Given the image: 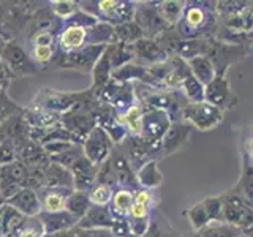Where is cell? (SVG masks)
<instances>
[{"label":"cell","mask_w":253,"mask_h":237,"mask_svg":"<svg viewBox=\"0 0 253 237\" xmlns=\"http://www.w3.org/2000/svg\"><path fill=\"white\" fill-rule=\"evenodd\" d=\"M27 179V166L21 160H14L8 164L0 166V190L5 198V201L10 199L26 187Z\"/></svg>","instance_id":"7c38bea8"},{"label":"cell","mask_w":253,"mask_h":237,"mask_svg":"<svg viewBox=\"0 0 253 237\" xmlns=\"http://www.w3.org/2000/svg\"><path fill=\"white\" fill-rule=\"evenodd\" d=\"M5 198H3V195H2V190H0V207H2V205H5Z\"/></svg>","instance_id":"680465c9"},{"label":"cell","mask_w":253,"mask_h":237,"mask_svg":"<svg viewBox=\"0 0 253 237\" xmlns=\"http://www.w3.org/2000/svg\"><path fill=\"white\" fill-rule=\"evenodd\" d=\"M114 147H116L114 141L111 139L109 134L103 128H100V126H95L83 144L84 155L89 158L95 166H101L105 163L108 158L113 155Z\"/></svg>","instance_id":"9c48e42d"},{"label":"cell","mask_w":253,"mask_h":237,"mask_svg":"<svg viewBox=\"0 0 253 237\" xmlns=\"http://www.w3.org/2000/svg\"><path fill=\"white\" fill-rule=\"evenodd\" d=\"M109 231L114 237H126L128 234H131L128 220H126V218H114V225H113V228L109 229Z\"/></svg>","instance_id":"681fc988"},{"label":"cell","mask_w":253,"mask_h":237,"mask_svg":"<svg viewBox=\"0 0 253 237\" xmlns=\"http://www.w3.org/2000/svg\"><path fill=\"white\" fill-rule=\"evenodd\" d=\"M116 188L109 187V185H101V184H95L92 190L89 192V201L90 205H109L113 201Z\"/></svg>","instance_id":"7bdbcfd3"},{"label":"cell","mask_w":253,"mask_h":237,"mask_svg":"<svg viewBox=\"0 0 253 237\" xmlns=\"http://www.w3.org/2000/svg\"><path fill=\"white\" fill-rule=\"evenodd\" d=\"M208 212L211 223H223V196H211L201 201Z\"/></svg>","instance_id":"ee69618b"},{"label":"cell","mask_w":253,"mask_h":237,"mask_svg":"<svg viewBox=\"0 0 253 237\" xmlns=\"http://www.w3.org/2000/svg\"><path fill=\"white\" fill-rule=\"evenodd\" d=\"M144 237H171V236L168 233H165L162 229V226L158 225L157 221H152V223H150L149 231L146 233Z\"/></svg>","instance_id":"f907efd6"},{"label":"cell","mask_w":253,"mask_h":237,"mask_svg":"<svg viewBox=\"0 0 253 237\" xmlns=\"http://www.w3.org/2000/svg\"><path fill=\"white\" fill-rule=\"evenodd\" d=\"M108 46H92L87 44L84 47L73 52H55L54 55V63L59 68H68V70H78L83 73H92L95 63L98 62L101 54L106 51Z\"/></svg>","instance_id":"5b68a950"},{"label":"cell","mask_w":253,"mask_h":237,"mask_svg":"<svg viewBox=\"0 0 253 237\" xmlns=\"http://www.w3.org/2000/svg\"><path fill=\"white\" fill-rule=\"evenodd\" d=\"M0 59L14 78L38 73V65L32 59V55H29L21 44L16 43V40H10L5 44L3 51L0 52Z\"/></svg>","instance_id":"52a82bcc"},{"label":"cell","mask_w":253,"mask_h":237,"mask_svg":"<svg viewBox=\"0 0 253 237\" xmlns=\"http://www.w3.org/2000/svg\"><path fill=\"white\" fill-rule=\"evenodd\" d=\"M81 10L93 16L100 22L111 24L113 27L134 21L138 2L130 0H97V2H78Z\"/></svg>","instance_id":"7a4b0ae2"},{"label":"cell","mask_w":253,"mask_h":237,"mask_svg":"<svg viewBox=\"0 0 253 237\" xmlns=\"http://www.w3.org/2000/svg\"><path fill=\"white\" fill-rule=\"evenodd\" d=\"M134 199V192L126 188H116L113 201L109 204V209L113 212L114 218H126L128 217V210Z\"/></svg>","instance_id":"d6a6232c"},{"label":"cell","mask_w":253,"mask_h":237,"mask_svg":"<svg viewBox=\"0 0 253 237\" xmlns=\"http://www.w3.org/2000/svg\"><path fill=\"white\" fill-rule=\"evenodd\" d=\"M73 190L65 188H42L38 190V199L42 204V212L55 213L63 212L67 207V199Z\"/></svg>","instance_id":"44dd1931"},{"label":"cell","mask_w":253,"mask_h":237,"mask_svg":"<svg viewBox=\"0 0 253 237\" xmlns=\"http://www.w3.org/2000/svg\"><path fill=\"white\" fill-rule=\"evenodd\" d=\"M126 237H141V236H136V234H128Z\"/></svg>","instance_id":"91938a15"},{"label":"cell","mask_w":253,"mask_h":237,"mask_svg":"<svg viewBox=\"0 0 253 237\" xmlns=\"http://www.w3.org/2000/svg\"><path fill=\"white\" fill-rule=\"evenodd\" d=\"M245 155H247V163L253 166V134L245 142Z\"/></svg>","instance_id":"816d5d0a"},{"label":"cell","mask_w":253,"mask_h":237,"mask_svg":"<svg viewBox=\"0 0 253 237\" xmlns=\"http://www.w3.org/2000/svg\"><path fill=\"white\" fill-rule=\"evenodd\" d=\"M18 160H21L26 166H47L51 163V158L46 154V150L30 139L27 141V144L19 150Z\"/></svg>","instance_id":"f1b7e54d"},{"label":"cell","mask_w":253,"mask_h":237,"mask_svg":"<svg viewBox=\"0 0 253 237\" xmlns=\"http://www.w3.org/2000/svg\"><path fill=\"white\" fill-rule=\"evenodd\" d=\"M44 228L38 217H27L13 237H44Z\"/></svg>","instance_id":"b9f144b4"},{"label":"cell","mask_w":253,"mask_h":237,"mask_svg":"<svg viewBox=\"0 0 253 237\" xmlns=\"http://www.w3.org/2000/svg\"><path fill=\"white\" fill-rule=\"evenodd\" d=\"M98 101L105 105L113 106L117 113H124L130 106L136 103V95H134V87L130 82H117L114 79L100 89L98 92H93Z\"/></svg>","instance_id":"8992f818"},{"label":"cell","mask_w":253,"mask_h":237,"mask_svg":"<svg viewBox=\"0 0 253 237\" xmlns=\"http://www.w3.org/2000/svg\"><path fill=\"white\" fill-rule=\"evenodd\" d=\"M8 41H10V40H8L3 34H0V52L3 51V47H5V44H6Z\"/></svg>","instance_id":"11a10c76"},{"label":"cell","mask_w":253,"mask_h":237,"mask_svg":"<svg viewBox=\"0 0 253 237\" xmlns=\"http://www.w3.org/2000/svg\"><path fill=\"white\" fill-rule=\"evenodd\" d=\"M182 120L188 125L195 126L200 131H211L223 120V111L220 108L211 105L208 101L190 103L187 101L182 108Z\"/></svg>","instance_id":"3957f363"},{"label":"cell","mask_w":253,"mask_h":237,"mask_svg":"<svg viewBox=\"0 0 253 237\" xmlns=\"http://www.w3.org/2000/svg\"><path fill=\"white\" fill-rule=\"evenodd\" d=\"M142 114H144V111H142V108L138 101L126 111H124V113H117L119 122H121L122 126L126 130L128 136H141Z\"/></svg>","instance_id":"83f0119b"},{"label":"cell","mask_w":253,"mask_h":237,"mask_svg":"<svg viewBox=\"0 0 253 237\" xmlns=\"http://www.w3.org/2000/svg\"><path fill=\"white\" fill-rule=\"evenodd\" d=\"M217 18L215 2H185L182 18L174 29L184 40H203L215 32Z\"/></svg>","instance_id":"6da1fadb"},{"label":"cell","mask_w":253,"mask_h":237,"mask_svg":"<svg viewBox=\"0 0 253 237\" xmlns=\"http://www.w3.org/2000/svg\"><path fill=\"white\" fill-rule=\"evenodd\" d=\"M225 27L234 35L253 34V2H250L241 11L225 18Z\"/></svg>","instance_id":"d4e9b609"},{"label":"cell","mask_w":253,"mask_h":237,"mask_svg":"<svg viewBox=\"0 0 253 237\" xmlns=\"http://www.w3.org/2000/svg\"><path fill=\"white\" fill-rule=\"evenodd\" d=\"M136 177L141 188L155 190L163 184V174L158 169V161L150 160L136 171Z\"/></svg>","instance_id":"4dcf8cb0"},{"label":"cell","mask_w":253,"mask_h":237,"mask_svg":"<svg viewBox=\"0 0 253 237\" xmlns=\"http://www.w3.org/2000/svg\"><path fill=\"white\" fill-rule=\"evenodd\" d=\"M188 67H190V70H192L193 76L204 87L209 82H212L213 78L217 76V67L209 55H200V57H195L192 60H188Z\"/></svg>","instance_id":"4316f807"},{"label":"cell","mask_w":253,"mask_h":237,"mask_svg":"<svg viewBox=\"0 0 253 237\" xmlns=\"http://www.w3.org/2000/svg\"><path fill=\"white\" fill-rule=\"evenodd\" d=\"M169 62L177 75L179 92L184 95L185 100L190 103L204 101V85L193 76L188 62L180 59L179 55H169Z\"/></svg>","instance_id":"ba28073f"},{"label":"cell","mask_w":253,"mask_h":237,"mask_svg":"<svg viewBox=\"0 0 253 237\" xmlns=\"http://www.w3.org/2000/svg\"><path fill=\"white\" fill-rule=\"evenodd\" d=\"M57 38L51 32H38L30 37V43L32 46H51L57 49Z\"/></svg>","instance_id":"bcb514c9"},{"label":"cell","mask_w":253,"mask_h":237,"mask_svg":"<svg viewBox=\"0 0 253 237\" xmlns=\"http://www.w3.org/2000/svg\"><path fill=\"white\" fill-rule=\"evenodd\" d=\"M90 207V201H89V193L87 192H78V190H73L71 195L67 199V207L65 210L70 212L78 221L81 220L87 210Z\"/></svg>","instance_id":"d590c367"},{"label":"cell","mask_w":253,"mask_h":237,"mask_svg":"<svg viewBox=\"0 0 253 237\" xmlns=\"http://www.w3.org/2000/svg\"><path fill=\"white\" fill-rule=\"evenodd\" d=\"M229 98H231L229 79L226 78L225 71H217V76L213 78V81L204 87V101L223 111L229 106Z\"/></svg>","instance_id":"9a60e30c"},{"label":"cell","mask_w":253,"mask_h":237,"mask_svg":"<svg viewBox=\"0 0 253 237\" xmlns=\"http://www.w3.org/2000/svg\"><path fill=\"white\" fill-rule=\"evenodd\" d=\"M113 79L117 82H141L149 85V70L147 67H142L139 63H126V65L117 68L113 71Z\"/></svg>","instance_id":"484cf974"},{"label":"cell","mask_w":253,"mask_h":237,"mask_svg":"<svg viewBox=\"0 0 253 237\" xmlns=\"http://www.w3.org/2000/svg\"><path fill=\"white\" fill-rule=\"evenodd\" d=\"M114 225V215L109 205H90L85 215L78 221L76 228L93 231V229H111Z\"/></svg>","instance_id":"d6986e66"},{"label":"cell","mask_w":253,"mask_h":237,"mask_svg":"<svg viewBox=\"0 0 253 237\" xmlns=\"http://www.w3.org/2000/svg\"><path fill=\"white\" fill-rule=\"evenodd\" d=\"M55 47L51 46H32V59L37 63V65H46L54 60L55 55Z\"/></svg>","instance_id":"f6af8a7d"},{"label":"cell","mask_w":253,"mask_h":237,"mask_svg":"<svg viewBox=\"0 0 253 237\" xmlns=\"http://www.w3.org/2000/svg\"><path fill=\"white\" fill-rule=\"evenodd\" d=\"M150 212H152V209L147 207V205H142L139 202H134L131 204V207L128 210V220H146V218H152V215H150Z\"/></svg>","instance_id":"7dc6e473"},{"label":"cell","mask_w":253,"mask_h":237,"mask_svg":"<svg viewBox=\"0 0 253 237\" xmlns=\"http://www.w3.org/2000/svg\"><path fill=\"white\" fill-rule=\"evenodd\" d=\"M60 125L73 134V136H76L81 144H84L89 133L97 126V123H95L89 113H79V111H70V113L63 114Z\"/></svg>","instance_id":"e0dca14e"},{"label":"cell","mask_w":253,"mask_h":237,"mask_svg":"<svg viewBox=\"0 0 253 237\" xmlns=\"http://www.w3.org/2000/svg\"><path fill=\"white\" fill-rule=\"evenodd\" d=\"M185 2L182 0H163V2H157V10L163 18V21L168 24L169 27H176L177 22L182 18L184 13Z\"/></svg>","instance_id":"836d02e7"},{"label":"cell","mask_w":253,"mask_h":237,"mask_svg":"<svg viewBox=\"0 0 253 237\" xmlns=\"http://www.w3.org/2000/svg\"><path fill=\"white\" fill-rule=\"evenodd\" d=\"M109 160H111V166H113V171H114L117 188H126V190H131V192L139 190V182L136 177V172H134L133 166L128 158H126L125 152L114 147V152L109 157Z\"/></svg>","instance_id":"4fadbf2b"},{"label":"cell","mask_w":253,"mask_h":237,"mask_svg":"<svg viewBox=\"0 0 253 237\" xmlns=\"http://www.w3.org/2000/svg\"><path fill=\"white\" fill-rule=\"evenodd\" d=\"M131 49L134 54V60H138L139 65L147 67V68L158 65V63H165L169 59V54L166 52L155 40H150V38L139 40L138 43L131 44Z\"/></svg>","instance_id":"5bb4252c"},{"label":"cell","mask_w":253,"mask_h":237,"mask_svg":"<svg viewBox=\"0 0 253 237\" xmlns=\"http://www.w3.org/2000/svg\"><path fill=\"white\" fill-rule=\"evenodd\" d=\"M5 204L21 212L24 217H38L42 212V204L38 199V193L32 188H21L14 196H11Z\"/></svg>","instance_id":"ffe728a7"},{"label":"cell","mask_w":253,"mask_h":237,"mask_svg":"<svg viewBox=\"0 0 253 237\" xmlns=\"http://www.w3.org/2000/svg\"><path fill=\"white\" fill-rule=\"evenodd\" d=\"M239 237H247V236H245V234H244V233H242V234H241V236H239Z\"/></svg>","instance_id":"94428289"},{"label":"cell","mask_w":253,"mask_h":237,"mask_svg":"<svg viewBox=\"0 0 253 237\" xmlns=\"http://www.w3.org/2000/svg\"><path fill=\"white\" fill-rule=\"evenodd\" d=\"M0 237H3V205L0 207Z\"/></svg>","instance_id":"db71d44e"},{"label":"cell","mask_w":253,"mask_h":237,"mask_svg":"<svg viewBox=\"0 0 253 237\" xmlns=\"http://www.w3.org/2000/svg\"><path fill=\"white\" fill-rule=\"evenodd\" d=\"M49 10L55 18H59L60 21L65 22L73 18L81 8H79L78 2H71V0H55V2L49 3Z\"/></svg>","instance_id":"60d3db41"},{"label":"cell","mask_w":253,"mask_h":237,"mask_svg":"<svg viewBox=\"0 0 253 237\" xmlns=\"http://www.w3.org/2000/svg\"><path fill=\"white\" fill-rule=\"evenodd\" d=\"M8 85L10 84L0 85V125L5 123L8 118H11L18 114H22V111H24V108L16 105V103L13 100H10V97L6 95Z\"/></svg>","instance_id":"f35d334b"},{"label":"cell","mask_w":253,"mask_h":237,"mask_svg":"<svg viewBox=\"0 0 253 237\" xmlns=\"http://www.w3.org/2000/svg\"><path fill=\"white\" fill-rule=\"evenodd\" d=\"M116 41V32L111 24L97 22L89 29V37H87V44L92 46H111Z\"/></svg>","instance_id":"1f68e13d"},{"label":"cell","mask_w":253,"mask_h":237,"mask_svg":"<svg viewBox=\"0 0 253 237\" xmlns=\"http://www.w3.org/2000/svg\"><path fill=\"white\" fill-rule=\"evenodd\" d=\"M38 218L43 223L46 234H57L62 231H67V229L76 228V225H78V220L67 210L55 212V213L40 212Z\"/></svg>","instance_id":"603a6c76"},{"label":"cell","mask_w":253,"mask_h":237,"mask_svg":"<svg viewBox=\"0 0 253 237\" xmlns=\"http://www.w3.org/2000/svg\"><path fill=\"white\" fill-rule=\"evenodd\" d=\"M22 117L26 123L29 125V128H37V130H46V128H52V126L60 125L62 116L51 113V111L46 109H40L35 106H29L24 108Z\"/></svg>","instance_id":"7402d4cb"},{"label":"cell","mask_w":253,"mask_h":237,"mask_svg":"<svg viewBox=\"0 0 253 237\" xmlns=\"http://www.w3.org/2000/svg\"><path fill=\"white\" fill-rule=\"evenodd\" d=\"M245 236H247V237H253V226H250V228H247V229H245V231H242Z\"/></svg>","instance_id":"9f6ffc18"},{"label":"cell","mask_w":253,"mask_h":237,"mask_svg":"<svg viewBox=\"0 0 253 237\" xmlns=\"http://www.w3.org/2000/svg\"><path fill=\"white\" fill-rule=\"evenodd\" d=\"M184 237H201V236H200V233H196V231H192V233L185 234Z\"/></svg>","instance_id":"6f0895ef"},{"label":"cell","mask_w":253,"mask_h":237,"mask_svg":"<svg viewBox=\"0 0 253 237\" xmlns=\"http://www.w3.org/2000/svg\"><path fill=\"white\" fill-rule=\"evenodd\" d=\"M192 134V125H188L184 120L172 122L162 139V154L163 157H169L176 154L177 150L184 147Z\"/></svg>","instance_id":"2e32d148"},{"label":"cell","mask_w":253,"mask_h":237,"mask_svg":"<svg viewBox=\"0 0 253 237\" xmlns=\"http://www.w3.org/2000/svg\"><path fill=\"white\" fill-rule=\"evenodd\" d=\"M134 202H139L142 205H147V207L152 209L155 205V196L152 193V190H146V188H139L134 192Z\"/></svg>","instance_id":"c3c4849f"},{"label":"cell","mask_w":253,"mask_h":237,"mask_svg":"<svg viewBox=\"0 0 253 237\" xmlns=\"http://www.w3.org/2000/svg\"><path fill=\"white\" fill-rule=\"evenodd\" d=\"M171 117L163 111H144L142 114V128L141 138L149 141L150 144L162 147V139L171 126Z\"/></svg>","instance_id":"8fae6325"},{"label":"cell","mask_w":253,"mask_h":237,"mask_svg":"<svg viewBox=\"0 0 253 237\" xmlns=\"http://www.w3.org/2000/svg\"><path fill=\"white\" fill-rule=\"evenodd\" d=\"M108 54H109L113 71L126 65V63H131L134 60V54H133L131 46H126L122 43H114V44L108 46Z\"/></svg>","instance_id":"8d00e7d4"},{"label":"cell","mask_w":253,"mask_h":237,"mask_svg":"<svg viewBox=\"0 0 253 237\" xmlns=\"http://www.w3.org/2000/svg\"><path fill=\"white\" fill-rule=\"evenodd\" d=\"M134 21L144 32V37L155 40L158 35L165 34L174 27H169L168 24L163 21L157 10V2H142L136 6V14H134Z\"/></svg>","instance_id":"30bf717a"},{"label":"cell","mask_w":253,"mask_h":237,"mask_svg":"<svg viewBox=\"0 0 253 237\" xmlns=\"http://www.w3.org/2000/svg\"><path fill=\"white\" fill-rule=\"evenodd\" d=\"M54 237H76V228H71V229H67V231L57 233V234H54Z\"/></svg>","instance_id":"f5cc1de1"},{"label":"cell","mask_w":253,"mask_h":237,"mask_svg":"<svg viewBox=\"0 0 253 237\" xmlns=\"http://www.w3.org/2000/svg\"><path fill=\"white\" fill-rule=\"evenodd\" d=\"M44 188H65L75 190L73 174L70 169L51 161L44 172Z\"/></svg>","instance_id":"cb8c5ba5"},{"label":"cell","mask_w":253,"mask_h":237,"mask_svg":"<svg viewBox=\"0 0 253 237\" xmlns=\"http://www.w3.org/2000/svg\"><path fill=\"white\" fill-rule=\"evenodd\" d=\"M111 79H113V67H111V60L106 47V51L101 54V57L95 63V67L92 70V85H90L92 92H98L100 89H103Z\"/></svg>","instance_id":"f546056e"},{"label":"cell","mask_w":253,"mask_h":237,"mask_svg":"<svg viewBox=\"0 0 253 237\" xmlns=\"http://www.w3.org/2000/svg\"><path fill=\"white\" fill-rule=\"evenodd\" d=\"M98 168L100 166H95L85 155L79 158V160L70 168L71 174H73V180H75V190L89 193L92 187L95 185V180H97Z\"/></svg>","instance_id":"ac0fdd59"},{"label":"cell","mask_w":253,"mask_h":237,"mask_svg":"<svg viewBox=\"0 0 253 237\" xmlns=\"http://www.w3.org/2000/svg\"><path fill=\"white\" fill-rule=\"evenodd\" d=\"M223 196V221L228 225L245 231L253 226V205L245 198L233 188Z\"/></svg>","instance_id":"277c9868"},{"label":"cell","mask_w":253,"mask_h":237,"mask_svg":"<svg viewBox=\"0 0 253 237\" xmlns=\"http://www.w3.org/2000/svg\"><path fill=\"white\" fill-rule=\"evenodd\" d=\"M185 215L190 221V225H192L193 231L200 233L201 229H204L208 225H211V220H209V215L208 212H206V207L203 205V202H195L193 205H190V207L185 210Z\"/></svg>","instance_id":"74e56055"},{"label":"cell","mask_w":253,"mask_h":237,"mask_svg":"<svg viewBox=\"0 0 253 237\" xmlns=\"http://www.w3.org/2000/svg\"><path fill=\"white\" fill-rule=\"evenodd\" d=\"M114 32H116V41L126 44V46H131L134 43H138L139 40L146 38L144 32L138 26L136 21L121 24V26L114 27Z\"/></svg>","instance_id":"e575fe53"},{"label":"cell","mask_w":253,"mask_h":237,"mask_svg":"<svg viewBox=\"0 0 253 237\" xmlns=\"http://www.w3.org/2000/svg\"><path fill=\"white\" fill-rule=\"evenodd\" d=\"M242 231L228 223H211L200 231L201 237H239Z\"/></svg>","instance_id":"ab89813d"}]
</instances>
